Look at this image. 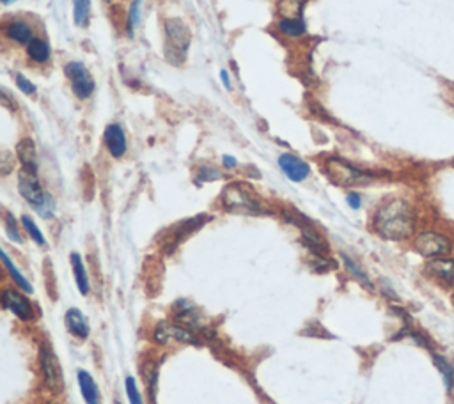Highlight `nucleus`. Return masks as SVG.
I'll list each match as a JSON object with an SVG mask.
<instances>
[{"label": "nucleus", "instance_id": "obj_19", "mask_svg": "<svg viewBox=\"0 0 454 404\" xmlns=\"http://www.w3.org/2000/svg\"><path fill=\"white\" fill-rule=\"evenodd\" d=\"M69 261H71V268H73V275H75V281H77L78 291L80 294H89L91 285H89V276H87V270H85V264L82 261V255L77 254V252H73L69 255Z\"/></svg>", "mask_w": 454, "mask_h": 404}, {"label": "nucleus", "instance_id": "obj_35", "mask_svg": "<svg viewBox=\"0 0 454 404\" xmlns=\"http://www.w3.org/2000/svg\"><path fill=\"white\" fill-rule=\"evenodd\" d=\"M220 80L222 84H224L225 89H231V87H233V85H231V77L229 73H227V69H222L220 71Z\"/></svg>", "mask_w": 454, "mask_h": 404}, {"label": "nucleus", "instance_id": "obj_2", "mask_svg": "<svg viewBox=\"0 0 454 404\" xmlns=\"http://www.w3.org/2000/svg\"><path fill=\"white\" fill-rule=\"evenodd\" d=\"M222 206L227 211L236 213V215H266V208L261 204V200L258 199L251 187H247L245 183H231L222 191Z\"/></svg>", "mask_w": 454, "mask_h": 404}, {"label": "nucleus", "instance_id": "obj_15", "mask_svg": "<svg viewBox=\"0 0 454 404\" xmlns=\"http://www.w3.org/2000/svg\"><path fill=\"white\" fill-rule=\"evenodd\" d=\"M426 273L431 275L437 281L444 282V284H453L454 282V259H447V257H437L431 259L426 264Z\"/></svg>", "mask_w": 454, "mask_h": 404}, {"label": "nucleus", "instance_id": "obj_18", "mask_svg": "<svg viewBox=\"0 0 454 404\" xmlns=\"http://www.w3.org/2000/svg\"><path fill=\"white\" fill-rule=\"evenodd\" d=\"M27 57L34 64H47L52 57V48L47 39H32V41L27 45Z\"/></svg>", "mask_w": 454, "mask_h": 404}, {"label": "nucleus", "instance_id": "obj_21", "mask_svg": "<svg viewBox=\"0 0 454 404\" xmlns=\"http://www.w3.org/2000/svg\"><path fill=\"white\" fill-rule=\"evenodd\" d=\"M431 358H433V364L437 366V369L440 370L447 394H451L454 388V367L451 366V361L447 360L446 357H442V355H438V353L431 355Z\"/></svg>", "mask_w": 454, "mask_h": 404}, {"label": "nucleus", "instance_id": "obj_9", "mask_svg": "<svg viewBox=\"0 0 454 404\" xmlns=\"http://www.w3.org/2000/svg\"><path fill=\"white\" fill-rule=\"evenodd\" d=\"M413 247H416V250L420 255L437 259V257H444V255L449 254L453 245H451L449 238L444 236V234L428 230V233H420L417 236L416 241H413Z\"/></svg>", "mask_w": 454, "mask_h": 404}, {"label": "nucleus", "instance_id": "obj_38", "mask_svg": "<svg viewBox=\"0 0 454 404\" xmlns=\"http://www.w3.org/2000/svg\"><path fill=\"white\" fill-rule=\"evenodd\" d=\"M115 404H121V403H115Z\"/></svg>", "mask_w": 454, "mask_h": 404}, {"label": "nucleus", "instance_id": "obj_33", "mask_svg": "<svg viewBox=\"0 0 454 404\" xmlns=\"http://www.w3.org/2000/svg\"><path fill=\"white\" fill-rule=\"evenodd\" d=\"M346 202L352 209H359L362 206V197L359 191H350L348 195H346Z\"/></svg>", "mask_w": 454, "mask_h": 404}, {"label": "nucleus", "instance_id": "obj_4", "mask_svg": "<svg viewBox=\"0 0 454 404\" xmlns=\"http://www.w3.org/2000/svg\"><path fill=\"white\" fill-rule=\"evenodd\" d=\"M18 190H20V195L32 206V209L38 213L39 217H54L56 202H54V199L45 191V188L41 187L38 176L30 174L27 170L20 172V176H18Z\"/></svg>", "mask_w": 454, "mask_h": 404}, {"label": "nucleus", "instance_id": "obj_34", "mask_svg": "<svg viewBox=\"0 0 454 404\" xmlns=\"http://www.w3.org/2000/svg\"><path fill=\"white\" fill-rule=\"evenodd\" d=\"M222 165H224L225 169H234V167L238 165V160L234 156H229V154H224V156H222Z\"/></svg>", "mask_w": 454, "mask_h": 404}, {"label": "nucleus", "instance_id": "obj_24", "mask_svg": "<svg viewBox=\"0 0 454 404\" xmlns=\"http://www.w3.org/2000/svg\"><path fill=\"white\" fill-rule=\"evenodd\" d=\"M91 0H73V21L77 27H85L89 23Z\"/></svg>", "mask_w": 454, "mask_h": 404}, {"label": "nucleus", "instance_id": "obj_22", "mask_svg": "<svg viewBox=\"0 0 454 404\" xmlns=\"http://www.w3.org/2000/svg\"><path fill=\"white\" fill-rule=\"evenodd\" d=\"M142 4H144V0H133L132 4H130V9H128V20H126L128 38H133L137 27H139L140 21H142Z\"/></svg>", "mask_w": 454, "mask_h": 404}, {"label": "nucleus", "instance_id": "obj_25", "mask_svg": "<svg viewBox=\"0 0 454 404\" xmlns=\"http://www.w3.org/2000/svg\"><path fill=\"white\" fill-rule=\"evenodd\" d=\"M306 0H280L277 9H279L280 18H302Z\"/></svg>", "mask_w": 454, "mask_h": 404}, {"label": "nucleus", "instance_id": "obj_12", "mask_svg": "<svg viewBox=\"0 0 454 404\" xmlns=\"http://www.w3.org/2000/svg\"><path fill=\"white\" fill-rule=\"evenodd\" d=\"M4 36L9 41L16 43V45H29L34 36V29L30 25L29 21L20 20V18H13L4 23Z\"/></svg>", "mask_w": 454, "mask_h": 404}, {"label": "nucleus", "instance_id": "obj_23", "mask_svg": "<svg viewBox=\"0 0 454 404\" xmlns=\"http://www.w3.org/2000/svg\"><path fill=\"white\" fill-rule=\"evenodd\" d=\"M2 259H4L5 270L9 272V275H11V278L14 281V284H16L21 291H25V293H29V294L32 293V291H34V289H32V285L29 284V281H27L25 276L21 275L20 270H18L16 266L13 264V261L9 259V255L5 254V250H2Z\"/></svg>", "mask_w": 454, "mask_h": 404}, {"label": "nucleus", "instance_id": "obj_8", "mask_svg": "<svg viewBox=\"0 0 454 404\" xmlns=\"http://www.w3.org/2000/svg\"><path fill=\"white\" fill-rule=\"evenodd\" d=\"M155 340L158 344H174V342L190 346L201 344L199 337L192 332L190 328L179 326V324L169 323V321H163L155 328Z\"/></svg>", "mask_w": 454, "mask_h": 404}, {"label": "nucleus", "instance_id": "obj_20", "mask_svg": "<svg viewBox=\"0 0 454 404\" xmlns=\"http://www.w3.org/2000/svg\"><path fill=\"white\" fill-rule=\"evenodd\" d=\"M280 34L288 36L291 39H298L307 32V25L304 18H280L277 23Z\"/></svg>", "mask_w": 454, "mask_h": 404}, {"label": "nucleus", "instance_id": "obj_1", "mask_svg": "<svg viewBox=\"0 0 454 404\" xmlns=\"http://www.w3.org/2000/svg\"><path fill=\"white\" fill-rule=\"evenodd\" d=\"M373 229L382 238L401 241L410 238L416 230V213L405 199H389L376 209Z\"/></svg>", "mask_w": 454, "mask_h": 404}, {"label": "nucleus", "instance_id": "obj_31", "mask_svg": "<svg viewBox=\"0 0 454 404\" xmlns=\"http://www.w3.org/2000/svg\"><path fill=\"white\" fill-rule=\"evenodd\" d=\"M14 84H16L18 89H20L23 94H25V96H36V94H38V89H36V85L32 84V82H30L29 78L23 77L21 73H16V75H14Z\"/></svg>", "mask_w": 454, "mask_h": 404}, {"label": "nucleus", "instance_id": "obj_10", "mask_svg": "<svg viewBox=\"0 0 454 404\" xmlns=\"http://www.w3.org/2000/svg\"><path fill=\"white\" fill-rule=\"evenodd\" d=\"M279 167L280 170L284 172L286 178L293 183H302L306 181L310 174V167L309 163L304 162L300 156L291 153H284L279 156Z\"/></svg>", "mask_w": 454, "mask_h": 404}, {"label": "nucleus", "instance_id": "obj_7", "mask_svg": "<svg viewBox=\"0 0 454 404\" xmlns=\"http://www.w3.org/2000/svg\"><path fill=\"white\" fill-rule=\"evenodd\" d=\"M39 367H41L45 385H47L52 392L60 394L64 388L63 367H60L59 364V358L56 357V353L52 351V348L48 344L39 346Z\"/></svg>", "mask_w": 454, "mask_h": 404}, {"label": "nucleus", "instance_id": "obj_11", "mask_svg": "<svg viewBox=\"0 0 454 404\" xmlns=\"http://www.w3.org/2000/svg\"><path fill=\"white\" fill-rule=\"evenodd\" d=\"M2 305L9 312H13L21 321H30V319L34 318V311H32V305H30L29 300L14 289H4V293H2Z\"/></svg>", "mask_w": 454, "mask_h": 404}, {"label": "nucleus", "instance_id": "obj_29", "mask_svg": "<svg viewBox=\"0 0 454 404\" xmlns=\"http://www.w3.org/2000/svg\"><path fill=\"white\" fill-rule=\"evenodd\" d=\"M4 229H5V234L9 236V239H13L14 243H23L20 229H18L16 218H14V215L11 211L4 213Z\"/></svg>", "mask_w": 454, "mask_h": 404}, {"label": "nucleus", "instance_id": "obj_3", "mask_svg": "<svg viewBox=\"0 0 454 404\" xmlns=\"http://www.w3.org/2000/svg\"><path fill=\"white\" fill-rule=\"evenodd\" d=\"M323 174L327 176L328 181H332L336 187L343 188L370 185L374 179L371 172H365V170L352 165V163L343 160V158L336 156H330L325 160V163H323Z\"/></svg>", "mask_w": 454, "mask_h": 404}, {"label": "nucleus", "instance_id": "obj_36", "mask_svg": "<svg viewBox=\"0 0 454 404\" xmlns=\"http://www.w3.org/2000/svg\"><path fill=\"white\" fill-rule=\"evenodd\" d=\"M0 2H2L4 5H9V4H13V2H16V0H0Z\"/></svg>", "mask_w": 454, "mask_h": 404}, {"label": "nucleus", "instance_id": "obj_32", "mask_svg": "<svg viewBox=\"0 0 454 404\" xmlns=\"http://www.w3.org/2000/svg\"><path fill=\"white\" fill-rule=\"evenodd\" d=\"M222 172L215 167H201L199 169V176H197V181H217V179H222Z\"/></svg>", "mask_w": 454, "mask_h": 404}, {"label": "nucleus", "instance_id": "obj_30", "mask_svg": "<svg viewBox=\"0 0 454 404\" xmlns=\"http://www.w3.org/2000/svg\"><path fill=\"white\" fill-rule=\"evenodd\" d=\"M124 388H126V397L128 401H130V404H144L133 376H126V379H124Z\"/></svg>", "mask_w": 454, "mask_h": 404}, {"label": "nucleus", "instance_id": "obj_14", "mask_svg": "<svg viewBox=\"0 0 454 404\" xmlns=\"http://www.w3.org/2000/svg\"><path fill=\"white\" fill-rule=\"evenodd\" d=\"M16 156L20 160L23 170L30 172V174L38 176V153H36V145L32 139H21L16 145Z\"/></svg>", "mask_w": 454, "mask_h": 404}, {"label": "nucleus", "instance_id": "obj_5", "mask_svg": "<svg viewBox=\"0 0 454 404\" xmlns=\"http://www.w3.org/2000/svg\"><path fill=\"white\" fill-rule=\"evenodd\" d=\"M192 32L181 18L166 20V56L169 62L179 66L187 60V51L190 48Z\"/></svg>", "mask_w": 454, "mask_h": 404}, {"label": "nucleus", "instance_id": "obj_37", "mask_svg": "<svg viewBox=\"0 0 454 404\" xmlns=\"http://www.w3.org/2000/svg\"><path fill=\"white\" fill-rule=\"evenodd\" d=\"M47 404H59V403H54V401H50V403H47Z\"/></svg>", "mask_w": 454, "mask_h": 404}, {"label": "nucleus", "instance_id": "obj_6", "mask_svg": "<svg viewBox=\"0 0 454 404\" xmlns=\"http://www.w3.org/2000/svg\"><path fill=\"white\" fill-rule=\"evenodd\" d=\"M64 73L68 77L73 94L78 99H89L93 96L94 91H96V84H94V78L89 69L85 68V64L78 62V60H71V62L64 66Z\"/></svg>", "mask_w": 454, "mask_h": 404}, {"label": "nucleus", "instance_id": "obj_28", "mask_svg": "<svg viewBox=\"0 0 454 404\" xmlns=\"http://www.w3.org/2000/svg\"><path fill=\"white\" fill-rule=\"evenodd\" d=\"M341 259H343V263H344V266H346V270H348V272L352 273L353 276H355L356 281L361 282V284H364L365 287H373V284H371V281H370V276L365 275L364 270H362L361 266H359V264H356L355 261L352 259V257H348V255H346V254H341Z\"/></svg>", "mask_w": 454, "mask_h": 404}, {"label": "nucleus", "instance_id": "obj_13", "mask_svg": "<svg viewBox=\"0 0 454 404\" xmlns=\"http://www.w3.org/2000/svg\"><path fill=\"white\" fill-rule=\"evenodd\" d=\"M103 141H105L106 149H109V153L112 154L114 158H121L124 156L128 147L126 142V133L121 128V124L117 123H111L109 126L105 128V133H103Z\"/></svg>", "mask_w": 454, "mask_h": 404}, {"label": "nucleus", "instance_id": "obj_26", "mask_svg": "<svg viewBox=\"0 0 454 404\" xmlns=\"http://www.w3.org/2000/svg\"><path fill=\"white\" fill-rule=\"evenodd\" d=\"M21 226H23V229H25L27 234H29V238L32 239L36 245H39V247H47L45 234L41 233V229L38 227V224H36V222L32 220L29 215H23V217H21Z\"/></svg>", "mask_w": 454, "mask_h": 404}, {"label": "nucleus", "instance_id": "obj_27", "mask_svg": "<svg viewBox=\"0 0 454 404\" xmlns=\"http://www.w3.org/2000/svg\"><path fill=\"white\" fill-rule=\"evenodd\" d=\"M142 375H144L146 385H148V392H149V401L151 404H155V392H157V383H158V367L155 364H146L142 367Z\"/></svg>", "mask_w": 454, "mask_h": 404}, {"label": "nucleus", "instance_id": "obj_17", "mask_svg": "<svg viewBox=\"0 0 454 404\" xmlns=\"http://www.w3.org/2000/svg\"><path fill=\"white\" fill-rule=\"evenodd\" d=\"M78 385H80V392L85 404L102 403V394H100L98 385H96V381H94L93 376H91L87 370L84 369L78 370Z\"/></svg>", "mask_w": 454, "mask_h": 404}, {"label": "nucleus", "instance_id": "obj_16", "mask_svg": "<svg viewBox=\"0 0 454 404\" xmlns=\"http://www.w3.org/2000/svg\"><path fill=\"white\" fill-rule=\"evenodd\" d=\"M66 326H68L69 333L73 337L82 340L87 339L91 333L89 321L78 309H68V312H66Z\"/></svg>", "mask_w": 454, "mask_h": 404}]
</instances>
